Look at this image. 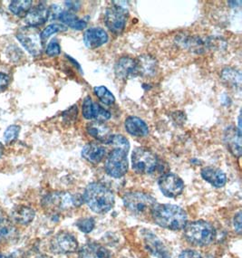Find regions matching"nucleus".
Instances as JSON below:
<instances>
[{
    "mask_svg": "<svg viewBox=\"0 0 242 258\" xmlns=\"http://www.w3.org/2000/svg\"><path fill=\"white\" fill-rule=\"evenodd\" d=\"M179 258H202V254L195 250L187 249L180 253Z\"/></svg>",
    "mask_w": 242,
    "mask_h": 258,
    "instance_id": "obj_38",
    "label": "nucleus"
},
{
    "mask_svg": "<svg viewBox=\"0 0 242 258\" xmlns=\"http://www.w3.org/2000/svg\"><path fill=\"white\" fill-rule=\"evenodd\" d=\"M106 154L105 148L97 143H88L82 150V157L90 163L98 164Z\"/></svg>",
    "mask_w": 242,
    "mask_h": 258,
    "instance_id": "obj_23",
    "label": "nucleus"
},
{
    "mask_svg": "<svg viewBox=\"0 0 242 258\" xmlns=\"http://www.w3.org/2000/svg\"><path fill=\"white\" fill-rule=\"evenodd\" d=\"M224 143L232 155L239 158L241 156V132L233 125H229L225 129Z\"/></svg>",
    "mask_w": 242,
    "mask_h": 258,
    "instance_id": "obj_14",
    "label": "nucleus"
},
{
    "mask_svg": "<svg viewBox=\"0 0 242 258\" xmlns=\"http://www.w3.org/2000/svg\"><path fill=\"white\" fill-rule=\"evenodd\" d=\"M202 177L207 182L210 183L211 186L215 187H224L227 183L226 174L219 169L207 167L202 170Z\"/></svg>",
    "mask_w": 242,
    "mask_h": 258,
    "instance_id": "obj_24",
    "label": "nucleus"
},
{
    "mask_svg": "<svg viewBox=\"0 0 242 258\" xmlns=\"http://www.w3.org/2000/svg\"><path fill=\"white\" fill-rule=\"evenodd\" d=\"M128 10L121 5H113L108 8L104 15V22L108 29L115 35H120L126 28Z\"/></svg>",
    "mask_w": 242,
    "mask_h": 258,
    "instance_id": "obj_9",
    "label": "nucleus"
},
{
    "mask_svg": "<svg viewBox=\"0 0 242 258\" xmlns=\"http://www.w3.org/2000/svg\"><path fill=\"white\" fill-rule=\"evenodd\" d=\"M57 18L61 22H63L68 27L76 30H83L87 26V23L85 22L84 19H80L76 16V14L72 13L70 11H62L59 14Z\"/></svg>",
    "mask_w": 242,
    "mask_h": 258,
    "instance_id": "obj_26",
    "label": "nucleus"
},
{
    "mask_svg": "<svg viewBox=\"0 0 242 258\" xmlns=\"http://www.w3.org/2000/svg\"><path fill=\"white\" fill-rule=\"evenodd\" d=\"M68 30V27H65L64 25H58V24H53L50 25L48 27H45L43 31L41 32V40L44 43L49 38L50 36L54 35L57 32H64Z\"/></svg>",
    "mask_w": 242,
    "mask_h": 258,
    "instance_id": "obj_31",
    "label": "nucleus"
},
{
    "mask_svg": "<svg viewBox=\"0 0 242 258\" xmlns=\"http://www.w3.org/2000/svg\"><path fill=\"white\" fill-rule=\"evenodd\" d=\"M84 202L79 194L69 192H52L42 200V207L46 212L59 214L79 208Z\"/></svg>",
    "mask_w": 242,
    "mask_h": 258,
    "instance_id": "obj_3",
    "label": "nucleus"
},
{
    "mask_svg": "<svg viewBox=\"0 0 242 258\" xmlns=\"http://www.w3.org/2000/svg\"><path fill=\"white\" fill-rule=\"evenodd\" d=\"M77 248L78 242L77 238L68 232H59L53 236L50 242V249L54 254H72Z\"/></svg>",
    "mask_w": 242,
    "mask_h": 258,
    "instance_id": "obj_10",
    "label": "nucleus"
},
{
    "mask_svg": "<svg viewBox=\"0 0 242 258\" xmlns=\"http://www.w3.org/2000/svg\"><path fill=\"white\" fill-rule=\"evenodd\" d=\"M144 238L145 245L147 246V249L155 256L163 258L165 257L166 255H168L164 245L152 232H144Z\"/></svg>",
    "mask_w": 242,
    "mask_h": 258,
    "instance_id": "obj_25",
    "label": "nucleus"
},
{
    "mask_svg": "<svg viewBox=\"0 0 242 258\" xmlns=\"http://www.w3.org/2000/svg\"><path fill=\"white\" fill-rule=\"evenodd\" d=\"M10 84V77L5 73H0V93H3L8 89Z\"/></svg>",
    "mask_w": 242,
    "mask_h": 258,
    "instance_id": "obj_37",
    "label": "nucleus"
},
{
    "mask_svg": "<svg viewBox=\"0 0 242 258\" xmlns=\"http://www.w3.org/2000/svg\"><path fill=\"white\" fill-rule=\"evenodd\" d=\"M83 200L94 213L105 214L114 206L112 190L100 182H92L85 188Z\"/></svg>",
    "mask_w": 242,
    "mask_h": 258,
    "instance_id": "obj_2",
    "label": "nucleus"
},
{
    "mask_svg": "<svg viewBox=\"0 0 242 258\" xmlns=\"http://www.w3.org/2000/svg\"><path fill=\"white\" fill-rule=\"evenodd\" d=\"M38 258H53L49 256V255H46V254H43V255H40Z\"/></svg>",
    "mask_w": 242,
    "mask_h": 258,
    "instance_id": "obj_45",
    "label": "nucleus"
},
{
    "mask_svg": "<svg viewBox=\"0 0 242 258\" xmlns=\"http://www.w3.org/2000/svg\"><path fill=\"white\" fill-rule=\"evenodd\" d=\"M127 153L128 151L121 148H114L112 152H110L105 162V171L110 177L120 178L127 173Z\"/></svg>",
    "mask_w": 242,
    "mask_h": 258,
    "instance_id": "obj_8",
    "label": "nucleus"
},
{
    "mask_svg": "<svg viewBox=\"0 0 242 258\" xmlns=\"http://www.w3.org/2000/svg\"><path fill=\"white\" fill-rule=\"evenodd\" d=\"M10 49H9V57H10V59L13 61V62H18V61H19L20 59L22 57H20V56H18L17 55V50L18 49V47H17V46H15V45H12L11 47H9Z\"/></svg>",
    "mask_w": 242,
    "mask_h": 258,
    "instance_id": "obj_40",
    "label": "nucleus"
},
{
    "mask_svg": "<svg viewBox=\"0 0 242 258\" xmlns=\"http://www.w3.org/2000/svg\"><path fill=\"white\" fill-rule=\"evenodd\" d=\"M3 154H4V146L2 143H0V159L2 158Z\"/></svg>",
    "mask_w": 242,
    "mask_h": 258,
    "instance_id": "obj_44",
    "label": "nucleus"
},
{
    "mask_svg": "<svg viewBox=\"0 0 242 258\" xmlns=\"http://www.w3.org/2000/svg\"><path fill=\"white\" fill-rule=\"evenodd\" d=\"M78 258H112V254L103 245L87 243L78 251Z\"/></svg>",
    "mask_w": 242,
    "mask_h": 258,
    "instance_id": "obj_19",
    "label": "nucleus"
},
{
    "mask_svg": "<svg viewBox=\"0 0 242 258\" xmlns=\"http://www.w3.org/2000/svg\"><path fill=\"white\" fill-rule=\"evenodd\" d=\"M0 258H10V256L5 255V254H0Z\"/></svg>",
    "mask_w": 242,
    "mask_h": 258,
    "instance_id": "obj_46",
    "label": "nucleus"
},
{
    "mask_svg": "<svg viewBox=\"0 0 242 258\" xmlns=\"http://www.w3.org/2000/svg\"><path fill=\"white\" fill-rule=\"evenodd\" d=\"M94 92L99 100L105 105H112L115 102L113 94L104 86H95Z\"/></svg>",
    "mask_w": 242,
    "mask_h": 258,
    "instance_id": "obj_30",
    "label": "nucleus"
},
{
    "mask_svg": "<svg viewBox=\"0 0 242 258\" xmlns=\"http://www.w3.org/2000/svg\"><path fill=\"white\" fill-rule=\"evenodd\" d=\"M17 38L23 47L34 57L40 56L43 51V42L41 40L40 33L36 27L20 28L17 33Z\"/></svg>",
    "mask_w": 242,
    "mask_h": 258,
    "instance_id": "obj_7",
    "label": "nucleus"
},
{
    "mask_svg": "<svg viewBox=\"0 0 242 258\" xmlns=\"http://www.w3.org/2000/svg\"><path fill=\"white\" fill-rule=\"evenodd\" d=\"M7 215L5 213L4 210L0 208V223L3 222L5 220H7Z\"/></svg>",
    "mask_w": 242,
    "mask_h": 258,
    "instance_id": "obj_43",
    "label": "nucleus"
},
{
    "mask_svg": "<svg viewBox=\"0 0 242 258\" xmlns=\"http://www.w3.org/2000/svg\"><path fill=\"white\" fill-rule=\"evenodd\" d=\"M35 217H36V213L34 209H32L27 206H17L12 209L10 214L12 222L21 226L29 225L34 220Z\"/></svg>",
    "mask_w": 242,
    "mask_h": 258,
    "instance_id": "obj_22",
    "label": "nucleus"
},
{
    "mask_svg": "<svg viewBox=\"0 0 242 258\" xmlns=\"http://www.w3.org/2000/svg\"><path fill=\"white\" fill-rule=\"evenodd\" d=\"M126 209L136 216L151 215L153 207L157 203L153 196L144 192H127L123 197Z\"/></svg>",
    "mask_w": 242,
    "mask_h": 258,
    "instance_id": "obj_5",
    "label": "nucleus"
},
{
    "mask_svg": "<svg viewBox=\"0 0 242 258\" xmlns=\"http://www.w3.org/2000/svg\"><path fill=\"white\" fill-rule=\"evenodd\" d=\"M77 105H74L70 109H68V111L63 112V120L67 122L74 121L77 119Z\"/></svg>",
    "mask_w": 242,
    "mask_h": 258,
    "instance_id": "obj_36",
    "label": "nucleus"
},
{
    "mask_svg": "<svg viewBox=\"0 0 242 258\" xmlns=\"http://www.w3.org/2000/svg\"><path fill=\"white\" fill-rule=\"evenodd\" d=\"M115 148H121L126 151L129 152L130 149V143L128 142V140L123 136L121 134H117V135H112V141L111 143Z\"/></svg>",
    "mask_w": 242,
    "mask_h": 258,
    "instance_id": "obj_34",
    "label": "nucleus"
},
{
    "mask_svg": "<svg viewBox=\"0 0 242 258\" xmlns=\"http://www.w3.org/2000/svg\"><path fill=\"white\" fill-rule=\"evenodd\" d=\"M132 164L136 173L152 174L157 168V156L147 148H136L132 154Z\"/></svg>",
    "mask_w": 242,
    "mask_h": 258,
    "instance_id": "obj_6",
    "label": "nucleus"
},
{
    "mask_svg": "<svg viewBox=\"0 0 242 258\" xmlns=\"http://www.w3.org/2000/svg\"><path fill=\"white\" fill-rule=\"evenodd\" d=\"M125 127L128 134L135 137H145L149 134L148 125L136 116H129L125 121Z\"/></svg>",
    "mask_w": 242,
    "mask_h": 258,
    "instance_id": "obj_21",
    "label": "nucleus"
},
{
    "mask_svg": "<svg viewBox=\"0 0 242 258\" xmlns=\"http://www.w3.org/2000/svg\"><path fill=\"white\" fill-rule=\"evenodd\" d=\"M77 227L81 232L88 234L90 232L94 230V227H95V221L93 218H81L77 222Z\"/></svg>",
    "mask_w": 242,
    "mask_h": 258,
    "instance_id": "obj_33",
    "label": "nucleus"
},
{
    "mask_svg": "<svg viewBox=\"0 0 242 258\" xmlns=\"http://www.w3.org/2000/svg\"><path fill=\"white\" fill-rule=\"evenodd\" d=\"M17 236V228L9 219L0 223V243L5 241L12 240Z\"/></svg>",
    "mask_w": 242,
    "mask_h": 258,
    "instance_id": "obj_29",
    "label": "nucleus"
},
{
    "mask_svg": "<svg viewBox=\"0 0 242 258\" xmlns=\"http://www.w3.org/2000/svg\"><path fill=\"white\" fill-rule=\"evenodd\" d=\"M31 0H19L12 1L9 5V10L19 18H25L32 7Z\"/></svg>",
    "mask_w": 242,
    "mask_h": 258,
    "instance_id": "obj_28",
    "label": "nucleus"
},
{
    "mask_svg": "<svg viewBox=\"0 0 242 258\" xmlns=\"http://www.w3.org/2000/svg\"><path fill=\"white\" fill-rule=\"evenodd\" d=\"M221 79L229 87L239 89L241 86V75L231 68H226L221 72Z\"/></svg>",
    "mask_w": 242,
    "mask_h": 258,
    "instance_id": "obj_27",
    "label": "nucleus"
},
{
    "mask_svg": "<svg viewBox=\"0 0 242 258\" xmlns=\"http://www.w3.org/2000/svg\"><path fill=\"white\" fill-rule=\"evenodd\" d=\"M108 35L101 27H91L84 34V43L89 49H96L106 44Z\"/></svg>",
    "mask_w": 242,
    "mask_h": 258,
    "instance_id": "obj_16",
    "label": "nucleus"
},
{
    "mask_svg": "<svg viewBox=\"0 0 242 258\" xmlns=\"http://www.w3.org/2000/svg\"><path fill=\"white\" fill-rule=\"evenodd\" d=\"M158 185L161 193L167 198L179 196L184 189V180L173 173H166L161 176Z\"/></svg>",
    "mask_w": 242,
    "mask_h": 258,
    "instance_id": "obj_11",
    "label": "nucleus"
},
{
    "mask_svg": "<svg viewBox=\"0 0 242 258\" xmlns=\"http://www.w3.org/2000/svg\"><path fill=\"white\" fill-rule=\"evenodd\" d=\"M49 18V10L44 5H38L30 9L25 17L26 23L29 27H36L44 25Z\"/></svg>",
    "mask_w": 242,
    "mask_h": 258,
    "instance_id": "obj_18",
    "label": "nucleus"
},
{
    "mask_svg": "<svg viewBox=\"0 0 242 258\" xmlns=\"http://www.w3.org/2000/svg\"><path fill=\"white\" fill-rule=\"evenodd\" d=\"M137 76L153 77L156 75L158 69L157 61L151 55L143 54L136 59Z\"/></svg>",
    "mask_w": 242,
    "mask_h": 258,
    "instance_id": "obj_20",
    "label": "nucleus"
},
{
    "mask_svg": "<svg viewBox=\"0 0 242 258\" xmlns=\"http://www.w3.org/2000/svg\"><path fill=\"white\" fill-rule=\"evenodd\" d=\"M184 236L192 245L205 246L215 239L216 230L211 223L196 220L186 224L184 227Z\"/></svg>",
    "mask_w": 242,
    "mask_h": 258,
    "instance_id": "obj_4",
    "label": "nucleus"
},
{
    "mask_svg": "<svg viewBox=\"0 0 242 258\" xmlns=\"http://www.w3.org/2000/svg\"><path fill=\"white\" fill-rule=\"evenodd\" d=\"M86 131L96 141L105 144H110L112 141V132L107 125L101 121H92L86 126Z\"/></svg>",
    "mask_w": 242,
    "mask_h": 258,
    "instance_id": "obj_17",
    "label": "nucleus"
},
{
    "mask_svg": "<svg viewBox=\"0 0 242 258\" xmlns=\"http://www.w3.org/2000/svg\"><path fill=\"white\" fill-rule=\"evenodd\" d=\"M153 221L158 226L169 230L184 229L187 224V213L179 206L156 203L151 212Z\"/></svg>",
    "mask_w": 242,
    "mask_h": 258,
    "instance_id": "obj_1",
    "label": "nucleus"
},
{
    "mask_svg": "<svg viewBox=\"0 0 242 258\" xmlns=\"http://www.w3.org/2000/svg\"><path fill=\"white\" fill-rule=\"evenodd\" d=\"M114 73L117 78L120 80H126L130 77L137 76L136 59L130 56L119 58L114 67Z\"/></svg>",
    "mask_w": 242,
    "mask_h": 258,
    "instance_id": "obj_15",
    "label": "nucleus"
},
{
    "mask_svg": "<svg viewBox=\"0 0 242 258\" xmlns=\"http://www.w3.org/2000/svg\"><path fill=\"white\" fill-rule=\"evenodd\" d=\"M45 53L50 56V57H54L57 56L61 53V46L59 44L58 41L56 39H53L50 42L49 44L46 46Z\"/></svg>",
    "mask_w": 242,
    "mask_h": 258,
    "instance_id": "obj_35",
    "label": "nucleus"
},
{
    "mask_svg": "<svg viewBox=\"0 0 242 258\" xmlns=\"http://www.w3.org/2000/svg\"><path fill=\"white\" fill-rule=\"evenodd\" d=\"M177 42L185 49H188L197 53H202L207 48H212L216 43V41L207 39V38L203 39L199 36H179L177 38Z\"/></svg>",
    "mask_w": 242,
    "mask_h": 258,
    "instance_id": "obj_13",
    "label": "nucleus"
},
{
    "mask_svg": "<svg viewBox=\"0 0 242 258\" xmlns=\"http://www.w3.org/2000/svg\"><path fill=\"white\" fill-rule=\"evenodd\" d=\"M83 115L86 120H94L95 121H103L111 118L110 111L105 110L103 107L93 102L90 96L85 97L82 106Z\"/></svg>",
    "mask_w": 242,
    "mask_h": 258,
    "instance_id": "obj_12",
    "label": "nucleus"
},
{
    "mask_svg": "<svg viewBox=\"0 0 242 258\" xmlns=\"http://www.w3.org/2000/svg\"><path fill=\"white\" fill-rule=\"evenodd\" d=\"M9 256H10V258H26L22 251H17V252H15V253H13L11 255H9Z\"/></svg>",
    "mask_w": 242,
    "mask_h": 258,
    "instance_id": "obj_42",
    "label": "nucleus"
},
{
    "mask_svg": "<svg viewBox=\"0 0 242 258\" xmlns=\"http://www.w3.org/2000/svg\"><path fill=\"white\" fill-rule=\"evenodd\" d=\"M233 226L235 231L238 234L241 233V212L239 211L235 215L233 219Z\"/></svg>",
    "mask_w": 242,
    "mask_h": 258,
    "instance_id": "obj_39",
    "label": "nucleus"
},
{
    "mask_svg": "<svg viewBox=\"0 0 242 258\" xmlns=\"http://www.w3.org/2000/svg\"><path fill=\"white\" fill-rule=\"evenodd\" d=\"M163 258H170V257H169V255H166L165 257H163Z\"/></svg>",
    "mask_w": 242,
    "mask_h": 258,
    "instance_id": "obj_47",
    "label": "nucleus"
},
{
    "mask_svg": "<svg viewBox=\"0 0 242 258\" xmlns=\"http://www.w3.org/2000/svg\"><path fill=\"white\" fill-rule=\"evenodd\" d=\"M67 7L72 11H77L81 8V3L79 1H66Z\"/></svg>",
    "mask_w": 242,
    "mask_h": 258,
    "instance_id": "obj_41",
    "label": "nucleus"
},
{
    "mask_svg": "<svg viewBox=\"0 0 242 258\" xmlns=\"http://www.w3.org/2000/svg\"><path fill=\"white\" fill-rule=\"evenodd\" d=\"M20 126L18 125H10L4 133V141L7 144H11L15 143L18 138V135L20 133Z\"/></svg>",
    "mask_w": 242,
    "mask_h": 258,
    "instance_id": "obj_32",
    "label": "nucleus"
}]
</instances>
